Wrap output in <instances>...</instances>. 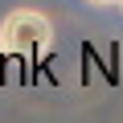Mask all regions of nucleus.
<instances>
[{
	"label": "nucleus",
	"mask_w": 123,
	"mask_h": 123,
	"mask_svg": "<svg viewBox=\"0 0 123 123\" xmlns=\"http://www.w3.org/2000/svg\"><path fill=\"white\" fill-rule=\"evenodd\" d=\"M0 49L4 57H21V62H37L53 49V21L37 8H12L0 21Z\"/></svg>",
	"instance_id": "obj_1"
},
{
	"label": "nucleus",
	"mask_w": 123,
	"mask_h": 123,
	"mask_svg": "<svg viewBox=\"0 0 123 123\" xmlns=\"http://www.w3.org/2000/svg\"><path fill=\"white\" fill-rule=\"evenodd\" d=\"M90 4H98V8H107V4H119V0H90Z\"/></svg>",
	"instance_id": "obj_2"
},
{
	"label": "nucleus",
	"mask_w": 123,
	"mask_h": 123,
	"mask_svg": "<svg viewBox=\"0 0 123 123\" xmlns=\"http://www.w3.org/2000/svg\"><path fill=\"white\" fill-rule=\"evenodd\" d=\"M0 57H4V49H0Z\"/></svg>",
	"instance_id": "obj_3"
},
{
	"label": "nucleus",
	"mask_w": 123,
	"mask_h": 123,
	"mask_svg": "<svg viewBox=\"0 0 123 123\" xmlns=\"http://www.w3.org/2000/svg\"><path fill=\"white\" fill-rule=\"evenodd\" d=\"M119 8H123V0H119Z\"/></svg>",
	"instance_id": "obj_4"
}]
</instances>
